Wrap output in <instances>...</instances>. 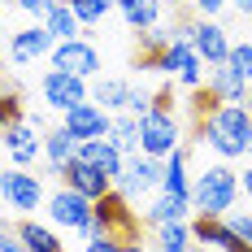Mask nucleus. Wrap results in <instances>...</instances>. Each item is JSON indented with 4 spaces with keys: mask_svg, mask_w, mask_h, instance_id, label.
<instances>
[{
    "mask_svg": "<svg viewBox=\"0 0 252 252\" xmlns=\"http://www.w3.org/2000/svg\"><path fill=\"white\" fill-rule=\"evenodd\" d=\"M48 218L57 226H65V230L87 235V226H92V200L78 196V191H70V187H61L57 196H48Z\"/></svg>",
    "mask_w": 252,
    "mask_h": 252,
    "instance_id": "12",
    "label": "nucleus"
},
{
    "mask_svg": "<svg viewBox=\"0 0 252 252\" xmlns=\"http://www.w3.org/2000/svg\"><path fill=\"white\" fill-rule=\"evenodd\" d=\"M13 122H22V100H18L13 92H0V135Z\"/></svg>",
    "mask_w": 252,
    "mask_h": 252,
    "instance_id": "31",
    "label": "nucleus"
},
{
    "mask_svg": "<svg viewBox=\"0 0 252 252\" xmlns=\"http://www.w3.org/2000/svg\"><path fill=\"white\" fill-rule=\"evenodd\" d=\"M191 239L204 244V248H218V252H244V244L235 239V230L226 226V218H196L191 222Z\"/></svg>",
    "mask_w": 252,
    "mask_h": 252,
    "instance_id": "16",
    "label": "nucleus"
},
{
    "mask_svg": "<svg viewBox=\"0 0 252 252\" xmlns=\"http://www.w3.org/2000/svg\"><path fill=\"white\" fill-rule=\"evenodd\" d=\"M78 157L92 161V165H100L109 178H118V174H122V165H126V157L109 144V135H104V139H83V144H78Z\"/></svg>",
    "mask_w": 252,
    "mask_h": 252,
    "instance_id": "19",
    "label": "nucleus"
},
{
    "mask_svg": "<svg viewBox=\"0 0 252 252\" xmlns=\"http://www.w3.org/2000/svg\"><path fill=\"white\" fill-rule=\"evenodd\" d=\"M87 252H122V239H109V235H104V239H92Z\"/></svg>",
    "mask_w": 252,
    "mask_h": 252,
    "instance_id": "37",
    "label": "nucleus"
},
{
    "mask_svg": "<svg viewBox=\"0 0 252 252\" xmlns=\"http://www.w3.org/2000/svg\"><path fill=\"white\" fill-rule=\"evenodd\" d=\"M161 191L165 196H187L191 191V170H187V152L174 148L161 161Z\"/></svg>",
    "mask_w": 252,
    "mask_h": 252,
    "instance_id": "18",
    "label": "nucleus"
},
{
    "mask_svg": "<svg viewBox=\"0 0 252 252\" xmlns=\"http://www.w3.org/2000/svg\"><path fill=\"white\" fill-rule=\"evenodd\" d=\"M191 109H196V118H209V113L218 109V96H213L209 87H191Z\"/></svg>",
    "mask_w": 252,
    "mask_h": 252,
    "instance_id": "34",
    "label": "nucleus"
},
{
    "mask_svg": "<svg viewBox=\"0 0 252 252\" xmlns=\"http://www.w3.org/2000/svg\"><path fill=\"white\" fill-rule=\"evenodd\" d=\"M44 26H48V35L57 39V44H61V39H78V35H83V26H78V18L70 13V4H65V0H61L48 18H44Z\"/></svg>",
    "mask_w": 252,
    "mask_h": 252,
    "instance_id": "25",
    "label": "nucleus"
},
{
    "mask_svg": "<svg viewBox=\"0 0 252 252\" xmlns=\"http://www.w3.org/2000/svg\"><path fill=\"white\" fill-rule=\"evenodd\" d=\"M187 213H191V196H165V191H161V200L148 209V222H152V226H165V222H187Z\"/></svg>",
    "mask_w": 252,
    "mask_h": 252,
    "instance_id": "22",
    "label": "nucleus"
},
{
    "mask_svg": "<svg viewBox=\"0 0 252 252\" xmlns=\"http://www.w3.org/2000/svg\"><path fill=\"white\" fill-rule=\"evenodd\" d=\"M109 144L122 152V157H130V152H139V118H113V126H109Z\"/></svg>",
    "mask_w": 252,
    "mask_h": 252,
    "instance_id": "24",
    "label": "nucleus"
},
{
    "mask_svg": "<svg viewBox=\"0 0 252 252\" xmlns=\"http://www.w3.org/2000/svg\"><path fill=\"white\" fill-rule=\"evenodd\" d=\"M187 44L196 48L204 65H226V52H230V35L222 22H213V18H196L191 31H187Z\"/></svg>",
    "mask_w": 252,
    "mask_h": 252,
    "instance_id": "9",
    "label": "nucleus"
},
{
    "mask_svg": "<svg viewBox=\"0 0 252 252\" xmlns=\"http://www.w3.org/2000/svg\"><path fill=\"white\" fill-rule=\"evenodd\" d=\"M230 4H235V13H239V18H252V0H230Z\"/></svg>",
    "mask_w": 252,
    "mask_h": 252,
    "instance_id": "39",
    "label": "nucleus"
},
{
    "mask_svg": "<svg viewBox=\"0 0 252 252\" xmlns=\"http://www.w3.org/2000/svg\"><path fill=\"white\" fill-rule=\"evenodd\" d=\"M48 57H52V70L78 74V78H87V83L100 74V52H96L92 39H83V35H78V39H61Z\"/></svg>",
    "mask_w": 252,
    "mask_h": 252,
    "instance_id": "5",
    "label": "nucleus"
},
{
    "mask_svg": "<svg viewBox=\"0 0 252 252\" xmlns=\"http://www.w3.org/2000/svg\"><path fill=\"white\" fill-rule=\"evenodd\" d=\"M61 126L70 130V139H74V144H83V139H104V135H109V126H113V118H109V109L83 100V104H74V109H65V113H61Z\"/></svg>",
    "mask_w": 252,
    "mask_h": 252,
    "instance_id": "10",
    "label": "nucleus"
},
{
    "mask_svg": "<svg viewBox=\"0 0 252 252\" xmlns=\"http://www.w3.org/2000/svg\"><path fill=\"white\" fill-rule=\"evenodd\" d=\"M170 39H174V35H170L165 26H148V31H139V48H144V57H161Z\"/></svg>",
    "mask_w": 252,
    "mask_h": 252,
    "instance_id": "30",
    "label": "nucleus"
},
{
    "mask_svg": "<svg viewBox=\"0 0 252 252\" xmlns=\"http://www.w3.org/2000/svg\"><path fill=\"white\" fill-rule=\"evenodd\" d=\"M61 178H65V187H70V191L87 196V200H100L104 191H113V178L104 174L100 165L83 161V157H74V161H70V165L61 170Z\"/></svg>",
    "mask_w": 252,
    "mask_h": 252,
    "instance_id": "14",
    "label": "nucleus"
},
{
    "mask_svg": "<svg viewBox=\"0 0 252 252\" xmlns=\"http://www.w3.org/2000/svg\"><path fill=\"white\" fill-rule=\"evenodd\" d=\"M178 135H183V126H178L174 109H165V104H152L148 113L139 118V152H144V157L165 161V157L178 148Z\"/></svg>",
    "mask_w": 252,
    "mask_h": 252,
    "instance_id": "4",
    "label": "nucleus"
},
{
    "mask_svg": "<svg viewBox=\"0 0 252 252\" xmlns=\"http://www.w3.org/2000/svg\"><path fill=\"white\" fill-rule=\"evenodd\" d=\"M226 226L235 230V239L244 248H252V213H226Z\"/></svg>",
    "mask_w": 252,
    "mask_h": 252,
    "instance_id": "32",
    "label": "nucleus"
},
{
    "mask_svg": "<svg viewBox=\"0 0 252 252\" xmlns=\"http://www.w3.org/2000/svg\"><path fill=\"white\" fill-rule=\"evenodd\" d=\"M191 252H218V248H204V244H200V248H191Z\"/></svg>",
    "mask_w": 252,
    "mask_h": 252,
    "instance_id": "43",
    "label": "nucleus"
},
{
    "mask_svg": "<svg viewBox=\"0 0 252 252\" xmlns=\"http://www.w3.org/2000/svg\"><path fill=\"white\" fill-rule=\"evenodd\" d=\"M191 209L200 218H226L235 209V196H239V174L230 165H209L191 178Z\"/></svg>",
    "mask_w": 252,
    "mask_h": 252,
    "instance_id": "2",
    "label": "nucleus"
},
{
    "mask_svg": "<svg viewBox=\"0 0 252 252\" xmlns=\"http://www.w3.org/2000/svg\"><path fill=\"white\" fill-rule=\"evenodd\" d=\"M200 144L213 148L222 161H235L248 152V139H252V109L248 104H218L209 118H200Z\"/></svg>",
    "mask_w": 252,
    "mask_h": 252,
    "instance_id": "1",
    "label": "nucleus"
},
{
    "mask_svg": "<svg viewBox=\"0 0 252 252\" xmlns=\"http://www.w3.org/2000/svg\"><path fill=\"white\" fill-rule=\"evenodd\" d=\"M52 48H57V39L48 35V26L35 22V26L13 31V39H9V61H13V65H31V61H39V57H48Z\"/></svg>",
    "mask_w": 252,
    "mask_h": 252,
    "instance_id": "13",
    "label": "nucleus"
},
{
    "mask_svg": "<svg viewBox=\"0 0 252 252\" xmlns=\"http://www.w3.org/2000/svg\"><path fill=\"white\" fill-rule=\"evenodd\" d=\"M4 148H9V157H13V165H35V157H44V139H39V126H31L22 118V122H13L4 135Z\"/></svg>",
    "mask_w": 252,
    "mask_h": 252,
    "instance_id": "15",
    "label": "nucleus"
},
{
    "mask_svg": "<svg viewBox=\"0 0 252 252\" xmlns=\"http://www.w3.org/2000/svg\"><path fill=\"white\" fill-rule=\"evenodd\" d=\"M113 187L122 191L126 200L148 196L152 187H161V161H157V157H144V152H130L126 165H122V174L113 178Z\"/></svg>",
    "mask_w": 252,
    "mask_h": 252,
    "instance_id": "7",
    "label": "nucleus"
},
{
    "mask_svg": "<svg viewBox=\"0 0 252 252\" xmlns=\"http://www.w3.org/2000/svg\"><path fill=\"white\" fill-rule=\"evenodd\" d=\"M87 100L109 109V113H113V109H126V104H130V83H126V78H100L96 74L87 83Z\"/></svg>",
    "mask_w": 252,
    "mask_h": 252,
    "instance_id": "17",
    "label": "nucleus"
},
{
    "mask_svg": "<svg viewBox=\"0 0 252 252\" xmlns=\"http://www.w3.org/2000/svg\"><path fill=\"white\" fill-rule=\"evenodd\" d=\"M39 92H44V104L48 109L65 113V109H74V104L87 100V78L65 74V70H48V74L39 78Z\"/></svg>",
    "mask_w": 252,
    "mask_h": 252,
    "instance_id": "11",
    "label": "nucleus"
},
{
    "mask_svg": "<svg viewBox=\"0 0 252 252\" xmlns=\"http://www.w3.org/2000/svg\"><path fill=\"white\" fill-rule=\"evenodd\" d=\"M0 252H26V248H22V239H18V235H9V230L0 226Z\"/></svg>",
    "mask_w": 252,
    "mask_h": 252,
    "instance_id": "38",
    "label": "nucleus"
},
{
    "mask_svg": "<svg viewBox=\"0 0 252 252\" xmlns=\"http://www.w3.org/2000/svg\"><path fill=\"white\" fill-rule=\"evenodd\" d=\"M226 70H230V74H239L244 83H252V44H230Z\"/></svg>",
    "mask_w": 252,
    "mask_h": 252,
    "instance_id": "29",
    "label": "nucleus"
},
{
    "mask_svg": "<svg viewBox=\"0 0 252 252\" xmlns=\"http://www.w3.org/2000/svg\"><path fill=\"white\" fill-rule=\"evenodd\" d=\"M157 70H161V74H170L174 83H183V87H200L204 61L196 57V48H191L187 39H170L165 52L157 57Z\"/></svg>",
    "mask_w": 252,
    "mask_h": 252,
    "instance_id": "6",
    "label": "nucleus"
},
{
    "mask_svg": "<svg viewBox=\"0 0 252 252\" xmlns=\"http://www.w3.org/2000/svg\"><path fill=\"white\" fill-rule=\"evenodd\" d=\"M0 200L9 209H18V213H31V209L44 204V187H39L35 174H26L22 165H13V170H0Z\"/></svg>",
    "mask_w": 252,
    "mask_h": 252,
    "instance_id": "8",
    "label": "nucleus"
},
{
    "mask_svg": "<svg viewBox=\"0 0 252 252\" xmlns=\"http://www.w3.org/2000/svg\"><path fill=\"white\" fill-rule=\"evenodd\" d=\"M74 157H78V144L70 139V130H65V126H57V130H48V135H44V161H48L57 174H61Z\"/></svg>",
    "mask_w": 252,
    "mask_h": 252,
    "instance_id": "21",
    "label": "nucleus"
},
{
    "mask_svg": "<svg viewBox=\"0 0 252 252\" xmlns=\"http://www.w3.org/2000/svg\"><path fill=\"white\" fill-rule=\"evenodd\" d=\"M135 239L139 226H135V209L122 191H104L100 200H92V226H87V239Z\"/></svg>",
    "mask_w": 252,
    "mask_h": 252,
    "instance_id": "3",
    "label": "nucleus"
},
{
    "mask_svg": "<svg viewBox=\"0 0 252 252\" xmlns=\"http://www.w3.org/2000/svg\"><path fill=\"white\" fill-rule=\"evenodd\" d=\"M239 187H244V196L252 200V170H244V178H239Z\"/></svg>",
    "mask_w": 252,
    "mask_h": 252,
    "instance_id": "40",
    "label": "nucleus"
},
{
    "mask_svg": "<svg viewBox=\"0 0 252 252\" xmlns=\"http://www.w3.org/2000/svg\"><path fill=\"white\" fill-rule=\"evenodd\" d=\"M13 235L22 239V248H26V252H65V248H61V239H57L48 226H39V222H31V218H26L22 226L13 230Z\"/></svg>",
    "mask_w": 252,
    "mask_h": 252,
    "instance_id": "23",
    "label": "nucleus"
},
{
    "mask_svg": "<svg viewBox=\"0 0 252 252\" xmlns=\"http://www.w3.org/2000/svg\"><path fill=\"white\" fill-rule=\"evenodd\" d=\"M122 18L135 31H148V26H161V0H135V4H126Z\"/></svg>",
    "mask_w": 252,
    "mask_h": 252,
    "instance_id": "27",
    "label": "nucleus"
},
{
    "mask_svg": "<svg viewBox=\"0 0 252 252\" xmlns=\"http://www.w3.org/2000/svg\"><path fill=\"white\" fill-rule=\"evenodd\" d=\"M209 92L218 96V104H248V83H244L239 74H230L226 65H213Z\"/></svg>",
    "mask_w": 252,
    "mask_h": 252,
    "instance_id": "20",
    "label": "nucleus"
},
{
    "mask_svg": "<svg viewBox=\"0 0 252 252\" xmlns=\"http://www.w3.org/2000/svg\"><path fill=\"white\" fill-rule=\"evenodd\" d=\"M13 4H18V9H22L26 18H35V22H44V18H48L52 9H57V4H61V0H13Z\"/></svg>",
    "mask_w": 252,
    "mask_h": 252,
    "instance_id": "33",
    "label": "nucleus"
},
{
    "mask_svg": "<svg viewBox=\"0 0 252 252\" xmlns=\"http://www.w3.org/2000/svg\"><path fill=\"white\" fill-rule=\"evenodd\" d=\"M152 104H157V96H148V92H139V87H130V104H126V113L130 118H144Z\"/></svg>",
    "mask_w": 252,
    "mask_h": 252,
    "instance_id": "35",
    "label": "nucleus"
},
{
    "mask_svg": "<svg viewBox=\"0 0 252 252\" xmlns=\"http://www.w3.org/2000/svg\"><path fill=\"white\" fill-rule=\"evenodd\" d=\"M248 157H252V139H248Z\"/></svg>",
    "mask_w": 252,
    "mask_h": 252,
    "instance_id": "44",
    "label": "nucleus"
},
{
    "mask_svg": "<svg viewBox=\"0 0 252 252\" xmlns=\"http://www.w3.org/2000/svg\"><path fill=\"white\" fill-rule=\"evenodd\" d=\"M70 4V13L78 18V26H96L109 18V9H113V0H65Z\"/></svg>",
    "mask_w": 252,
    "mask_h": 252,
    "instance_id": "28",
    "label": "nucleus"
},
{
    "mask_svg": "<svg viewBox=\"0 0 252 252\" xmlns=\"http://www.w3.org/2000/svg\"><path fill=\"white\" fill-rule=\"evenodd\" d=\"M113 4H118V9H126V4H135V0H113Z\"/></svg>",
    "mask_w": 252,
    "mask_h": 252,
    "instance_id": "42",
    "label": "nucleus"
},
{
    "mask_svg": "<svg viewBox=\"0 0 252 252\" xmlns=\"http://www.w3.org/2000/svg\"><path fill=\"white\" fill-rule=\"evenodd\" d=\"M230 0H196V9H200V18H218L222 9H226Z\"/></svg>",
    "mask_w": 252,
    "mask_h": 252,
    "instance_id": "36",
    "label": "nucleus"
},
{
    "mask_svg": "<svg viewBox=\"0 0 252 252\" xmlns=\"http://www.w3.org/2000/svg\"><path fill=\"white\" fill-rule=\"evenodd\" d=\"M122 252H144V244H139V235H135V239H126V244H122Z\"/></svg>",
    "mask_w": 252,
    "mask_h": 252,
    "instance_id": "41",
    "label": "nucleus"
},
{
    "mask_svg": "<svg viewBox=\"0 0 252 252\" xmlns=\"http://www.w3.org/2000/svg\"><path fill=\"white\" fill-rule=\"evenodd\" d=\"M191 226L187 222H165V226H157V248L161 252H191Z\"/></svg>",
    "mask_w": 252,
    "mask_h": 252,
    "instance_id": "26",
    "label": "nucleus"
}]
</instances>
